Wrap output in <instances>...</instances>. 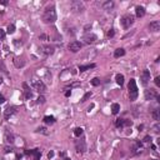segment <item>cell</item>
Wrapping results in <instances>:
<instances>
[{
	"label": "cell",
	"instance_id": "cell-20",
	"mask_svg": "<svg viewBox=\"0 0 160 160\" xmlns=\"http://www.w3.org/2000/svg\"><path fill=\"white\" fill-rule=\"evenodd\" d=\"M151 116H153L154 120L158 121V120L160 119V110H159V109H154V110H153V113H151Z\"/></svg>",
	"mask_w": 160,
	"mask_h": 160
},
{
	"label": "cell",
	"instance_id": "cell-46",
	"mask_svg": "<svg viewBox=\"0 0 160 160\" xmlns=\"http://www.w3.org/2000/svg\"><path fill=\"white\" fill-rule=\"evenodd\" d=\"M64 160H70V159H68V158H66V159H64Z\"/></svg>",
	"mask_w": 160,
	"mask_h": 160
},
{
	"label": "cell",
	"instance_id": "cell-18",
	"mask_svg": "<svg viewBox=\"0 0 160 160\" xmlns=\"http://www.w3.org/2000/svg\"><path fill=\"white\" fill-rule=\"evenodd\" d=\"M124 55H125V50L123 48H119V49H116L114 51V56L115 58H120V56H124Z\"/></svg>",
	"mask_w": 160,
	"mask_h": 160
},
{
	"label": "cell",
	"instance_id": "cell-29",
	"mask_svg": "<svg viewBox=\"0 0 160 160\" xmlns=\"http://www.w3.org/2000/svg\"><path fill=\"white\" fill-rule=\"evenodd\" d=\"M38 133H42V134H45V135L49 134V131H47L45 128H39V129H38Z\"/></svg>",
	"mask_w": 160,
	"mask_h": 160
},
{
	"label": "cell",
	"instance_id": "cell-39",
	"mask_svg": "<svg viewBox=\"0 0 160 160\" xmlns=\"http://www.w3.org/2000/svg\"><path fill=\"white\" fill-rule=\"evenodd\" d=\"M3 103H5V98L0 94V104H3Z\"/></svg>",
	"mask_w": 160,
	"mask_h": 160
},
{
	"label": "cell",
	"instance_id": "cell-12",
	"mask_svg": "<svg viewBox=\"0 0 160 160\" xmlns=\"http://www.w3.org/2000/svg\"><path fill=\"white\" fill-rule=\"evenodd\" d=\"M149 29H150V31H159L160 30V21H158V20H155V21H151L149 24Z\"/></svg>",
	"mask_w": 160,
	"mask_h": 160
},
{
	"label": "cell",
	"instance_id": "cell-45",
	"mask_svg": "<svg viewBox=\"0 0 160 160\" xmlns=\"http://www.w3.org/2000/svg\"><path fill=\"white\" fill-rule=\"evenodd\" d=\"M1 81H3V79H1V78H0V84H1Z\"/></svg>",
	"mask_w": 160,
	"mask_h": 160
},
{
	"label": "cell",
	"instance_id": "cell-3",
	"mask_svg": "<svg viewBox=\"0 0 160 160\" xmlns=\"http://www.w3.org/2000/svg\"><path fill=\"white\" fill-rule=\"evenodd\" d=\"M134 16L130 15V14H128V15H124L123 18H121V25H123V28H125V29H129L130 26L134 24Z\"/></svg>",
	"mask_w": 160,
	"mask_h": 160
},
{
	"label": "cell",
	"instance_id": "cell-37",
	"mask_svg": "<svg viewBox=\"0 0 160 160\" xmlns=\"http://www.w3.org/2000/svg\"><path fill=\"white\" fill-rule=\"evenodd\" d=\"M39 39H40V40H48V36L45 35V34H43V35L39 36Z\"/></svg>",
	"mask_w": 160,
	"mask_h": 160
},
{
	"label": "cell",
	"instance_id": "cell-24",
	"mask_svg": "<svg viewBox=\"0 0 160 160\" xmlns=\"http://www.w3.org/2000/svg\"><path fill=\"white\" fill-rule=\"evenodd\" d=\"M119 110H120V105H119V104H113V105H111V113L114 114V115H115V114H118L119 113Z\"/></svg>",
	"mask_w": 160,
	"mask_h": 160
},
{
	"label": "cell",
	"instance_id": "cell-1",
	"mask_svg": "<svg viewBox=\"0 0 160 160\" xmlns=\"http://www.w3.org/2000/svg\"><path fill=\"white\" fill-rule=\"evenodd\" d=\"M43 20L45 24H53L56 21V11L54 6H49L45 9L44 14H43Z\"/></svg>",
	"mask_w": 160,
	"mask_h": 160
},
{
	"label": "cell",
	"instance_id": "cell-27",
	"mask_svg": "<svg viewBox=\"0 0 160 160\" xmlns=\"http://www.w3.org/2000/svg\"><path fill=\"white\" fill-rule=\"evenodd\" d=\"M115 125H116L118 128H123V126H124V124H123V119H118L116 123H115Z\"/></svg>",
	"mask_w": 160,
	"mask_h": 160
},
{
	"label": "cell",
	"instance_id": "cell-47",
	"mask_svg": "<svg viewBox=\"0 0 160 160\" xmlns=\"http://www.w3.org/2000/svg\"><path fill=\"white\" fill-rule=\"evenodd\" d=\"M154 160H158V159H154Z\"/></svg>",
	"mask_w": 160,
	"mask_h": 160
},
{
	"label": "cell",
	"instance_id": "cell-22",
	"mask_svg": "<svg viewBox=\"0 0 160 160\" xmlns=\"http://www.w3.org/2000/svg\"><path fill=\"white\" fill-rule=\"evenodd\" d=\"M33 155H34V160H40L42 151H40L39 149H34V150H33Z\"/></svg>",
	"mask_w": 160,
	"mask_h": 160
},
{
	"label": "cell",
	"instance_id": "cell-36",
	"mask_svg": "<svg viewBox=\"0 0 160 160\" xmlns=\"http://www.w3.org/2000/svg\"><path fill=\"white\" fill-rule=\"evenodd\" d=\"M108 36L109 38H113L114 36V29H110V30L108 31Z\"/></svg>",
	"mask_w": 160,
	"mask_h": 160
},
{
	"label": "cell",
	"instance_id": "cell-25",
	"mask_svg": "<svg viewBox=\"0 0 160 160\" xmlns=\"http://www.w3.org/2000/svg\"><path fill=\"white\" fill-rule=\"evenodd\" d=\"M74 135H75L76 138H80V136L83 135V128H76V129L74 130Z\"/></svg>",
	"mask_w": 160,
	"mask_h": 160
},
{
	"label": "cell",
	"instance_id": "cell-15",
	"mask_svg": "<svg viewBox=\"0 0 160 160\" xmlns=\"http://www.w3.org/2000/svg\"><path fill=\"white\" fill-rule=\"evenodd\" d=\"M23 88L25 89V90H24V91H25V98L26 99H31V98H33V93L30 91V89H29V86H28V84L24 83V84H23Z\"/></svg>",
	"mask_w": 160,
	"mask_h": 160
},
{
	"label": "cell",
	"instance_id": "cell-28",
	"mask_svg": "<svg viewBox=\"0 0 160 160\" xmlns=\"http://www.w3.org/2000/svg\"><path fill=\"white\" fill-rule=\"evenodd\" d=\"M91 84H93L94 86H98L99 84H100V80H99L98 78H94L93 80H91Z\"/></svg>",
	"mask_w": 160,
	"mask_h": 160
},
{
	"label": "cell",
	"instance_id": "cell-41",
	"mask_svg": "<svg viewBox=\"0 0 160 160\" xmlns=\"http://www.w3.org/2000/svg\"><path fill=\"white\" fill-rule=\"evenodd\" d=\"M153 129H154L155 133H159V125H155V126L153 128Z\"/></svg>",
	"mask_w": 160,
	"mask_h": 160
},
{
	"label": "cell",
	"instance_id": "cell-31",
	"mask_svg": "<svg viewBox=\"0 0 160 160\" xmlns=\"http://www.w3.org/2000/svg\"><path fill=\"white\" fill-rule=\"evenodd\" d=\"M90 96H91V93H86L85 95H84V98L81 99V101H83V103H84V101H86V100H88Z\"/></svg>",
	"mask_w": 160,
	"mask_h": 160
},
{
	"label": "cell",
	"instance_id": "cell-4",
	"mask_svg": "<svg viewBox=\"0 0 160 160\" xmlns=\"http://www.w3.org/2000/svg\"><path fill=\"white\" fill-rule=\"evenodd\" d=\"M70 9H71L74 13H81L84 10V4L79 0H74L70 3Z\"/></svg>",
	"mask_w": 160,
	"mask_h": 160
},
{
	"label": "cell",
	"instance_id": "cell-21",
	"mask_svg": "<svg viewBox=\"0 0 160 160\" xmlns=\"http://www.w3.org/2000/svg\"><path fill=\"white\" fill-rule=\"evenodd\" d=\"M115 80H116V83L121 86L123 84H124V75H121V74H116V76H115Z\"/></svg>",
	"mask_w": 160,
	"mask_h": 160
},
{
	"label": "cell",
	"instance_id": "cell-13",
	"mask_svg": "<svg viewBox=\"0 0 160 160\" xmlns=\"http://www.w3.org/2000/svg\"><path fill=\"white\" fill-rule=\"evenodd\" d=\"M40 50H42L45 55H51L53 53H54L53 47H49V45H47V47H42V48H40Z\"/></svg>",
	"mask_w": 160,
	"mask_h": 160
},
{
	"label": "cell",
	"instance_id": "cell-11",
	"mask_svg": "<svg viewBox=\"0 0 160 160\" xmlns=\"http://www.w3.org/2000/svg\"><path fill=\"white\" fill-rule=\"evenodd\" d=\"M83 39L85 40V43H86V44H91V43H95V40H96L98 38H96V35H95V34L90 33V34H85Z\"/></svg>",
	"mask_w": 160,
	"mask_h": 160
},
{
	"label": "cell",
	"instance_id": "cell-38",
	"mask_svg": "<svg viewBox=\"0 0 160 160\" xmlns=\"http://www.w3.org/2000/svg\"><path fill=\"white\" fill-rule=\"evenodd\" d=\"M151 141V138L150 136H145L144 138V143H150Z\"/></svg>",
	"mask_w": 160,
	"mask_h": 160
},
{
	"label": "cell",
	"instance_id": "cell-16",
	"mask_svg": "<svg viewBox=\"0 0 160 160\" xmlns=\"http://www.w3.org/2000/svg\"><path fill=\"white\" fill-rule=\"evenodd\" d=\"M135 13H136V16H138V18H141V16L145 15V9L143 6H136V8H135Z\"/></svg>",
	"mask_w": 160,
	"mask_h": 160
},
{
	"label": "cell",
	"instance_id": "cell-17",
	"mask_svg": "<svg viewBox=\"0 0 160 160\" xmlns=\"http://www.w3.org/2000/svg\"><path fill=\"white\" fill-rule=\"evenodd\" d=\"M5 143L6 144H13L14 143V135L13 134H9V133H5Z\"/></svg>",
	"mask_w": 160,
	"mask_h": 160
},
{
	"label": "cell",
	"instance_id": "cell-19",
	"mask_svg": "<svg viewBox=\"0 0 160 160\" xmlns=\"http://www.w3.org/2000/svg\"><path fill=\"white\" fill-rule=\"evenodd\" d=\"M44 123H47V124H54L55 123V118L51 116V115H47L44 118Z\"/></svg>",
	"mask_w": 160,
	"mask_h": 160
},
{
	"label": "cell",
	"instance_id": "cell-43",
	"mask_svg": "<svg viewBox=\"0 0 160 160\" xmlns=\"http://www.w3.org/2000/svg\"><path fill=\"white\" fill-rule=\"evenodd\" d=\"M70 94H71V91H70V90H68L66 93H65V96H70Z\"/></svg>",
	"mask_w": 160,
	"mask_h": 160
},
{
	"label": "cell",
	"instance_id": "cell-14",
	"mask_svg": "<svg viewBox=\"0 0 160 160\" xmlns=\"http://www.w3.org/2000/svg\"><path fill=\"white\" fill-rule=\"evenodd\" d=\"M103 9L104 10H111L114 8V1H111V0H108V1H105V3H103Z\"/></svg>",
	"mask_w": 160,
	"mask_h": 160
},
{
	"label": "cell",
	"instance_id": "cell-2",
	"mask_svg": "<svg viewBox=\"0 0 160 160\" xmlns=\"http://www.w3.org/2000/svg\"><path fill=\"white\" fill-rule=\"evenodd\" d=\"M128 89H129V98L131 101L136 100L138 95H139V91H138V86H136V81L135 79H130L129 85H128Z\"/></svg>",
	"mask_w": 160,
	"mask_h": 160
},
{
	"label": "cell",
	"instance_id": "cell-44",
	"mask_svg": "<svg viewBox=\"0 0 160 160\" xmlns=\"http://www.w3.org/2000/svg\"><path fill=\"white\" fill-rule=\"evenodd\" d=\"M143 128H144L143 125H139V128H138V129H139V131H141V130H143Z\"/></svg>",
	"mask_w": 160,
	"mask_h": 160
},
{
	"label": "cell",
	"instance_id": "cell-6",
	"mask_svg": "<svg viewBox=\"0 0 160 160\" xmlns=\"http://www.w3.org/2000/svg\"><path fill=\"white\" fill-rule=\"evenodd\" d=\"M75 148H76V151L79 154H83L86 151V144H85V140L80 139L75 141Z\"/></svg>",
	"mask_w": 160,
	"mask_h": 160
},
{
	"label": "cell",
	"instance_id": "cell-42",
	"mask_svg": "<svg viewBox=\"0 0 160 160\" xmlns=\"http://www.w3.org/2000/svg\"><path fill=\"white\" fill-rule=\"evenodd\" d=\"M0 4H1V5H6L8 1H6V0H0Z\"/></svg>",
	"mask_w": 160,
	"mask_h": 160
},
{
	"label": "cell",
	"instance_id": "cell-8",
	"mask_svg": "<svg viewBox=\"0 0 160 160\" xmlns=\"http://www.w3.org/2000/svg\"><path fill=\"white\" fill-rule=\"evenodd\" d=\"M69 50L71 53H78L80 49H81V43L76 42V40H74V42H71L70 44H69Z\"/></svg>",
	"mask_w": 160,
	"mask_h": 160
},
{
	"label": "cell",
	"instance_id": "cell-23",
	"mask_svg": "<svg viewBox=\"0 0 160 160\" xmlns=\"http://www.w3.org/2000/svg\"><path fill=\"white\" fill-rule=\"evenodd\" d=\"M93 68H95V64H89V65H81V66L79 68V70H80V71H85V70L93 69Z\"/></svg>",
	"mask_w": 160,
	"mask_h": 160
},
{
	"label": "cell",
	"instance_id": "cell-34",
	"mask_svg": "<svg viewBox=\"0 0 160 160\" xmlns=\"http://www.w3.org/2000/svg\"><path fill=\"white\" fill-rule=\"evenodd\" d=\"M154 81H155V85H156V86H160V78H159V76L155 78Z\"/></svg>",
	"mask_w": 160,
	"mask_h": 160
},
{
	"label": "cell",
	"instance_id": "cell-30",
	"mask_svg": "<svg viewBox=\"0 0 160 160\" xmlns=\"http://www.w3.org/2000/svg\"><path fill=\"white\" fill-rule=\"evenodd\" d=\"M5 35H6V33L3 29H0V40H4L5 39Z\"/></svg>",
	"mask_w": 160,
	"mask_h": 160
},
{
	"label": "cell",
	"instance_id": "cell-32",
	"mask_svg": "<svg viewBox=\"0 0 160 160\" xmlns=\"http://www.w3.org/2000/svg\"><path fill=\"white\" fill-rule=\"evenodd\" d=\"M11 151H13V148H11V146H5V148H4V153H5V154H9Z\"/></svg>",
	"mask_w": 160,
	"mask_h": 160
},
{
	"label": "cell",
	"instance_id": "cell-9",
	"mask_svg": "<svg viewBox=\"0 0 160 160\" xmlns=\"http://www.w3.org/2000/svg\"><path fill=\"white\" fill-rule=\"evenodd\" d=\"M140 80H141V84H143V85H146V84L149 83V80H150V71L149 70H143L141 75H140Z\"/></svg>",
	"mask_w": 160,
	"mask_h": 160
},
{
	"label": "cell",
	"instance_id": "cell-7",
	"mask_svg": "<svg viewBox=\"0 0 160 160\" xmlns=\"http://www.w3.org/2000/svg\"><path fill=\"white\" fill-rule=\"evenodd\" d=\"M159 98V94L156 90L154 89H149V90H145V99L146 100H154V99Z\"/></svg>",
	"mask_w": 160,
	"mask_h": 160
},
{
	"label": "cell",
	"instance_id": "cell-35",
	"mask_svg": "<svg viewBox=\"0 0 160 160\" xmlns=\"http://www.w3.org/2000/svg\"><path fill=\"white\" fill-rule=\"evenodd\" d=\"M123 124H124V125H128V126H131V124H133V123H131L130 120H123Z\"/></svg>",
	"mask_w": 160,
	"mask_h": 160
},
{
	"label": "cell",
	"instance_id": "cell-5",
	"mask_svg": "<svg viewBox=\"0 0 160 160\" xmlns=\"http://www.w3.org/2000/svg\"><path fill=\"white\" fill-rule=\"evenodd\" d=\"M31 86L35 89L36 91H39V93H44L45 91V84L43 83L42 80H33L31 81Z\"/></svg>",
	"mask_w": 160,
	"mask_h": 160
},
{
	"label": "cell",
	"instance_id": "cell-33",
	"mask_svg": "<svg viewBox=\"0 0 160 160\" xmlns=\"http://www.w3.org/2000/svg\"><path fill=\"white\" fill-rule=\"evenodd\" d=\"M38 103H39V104H44V103H45V98H44L43 95H40V96L38 98Z\"/></svg>",
	"mask_w": 160,
	"mask_h": 160
},
{
	"label": "cell",
	"instance_id": "cell-40",
	"mask_svg": "<svg viewBox=\"0 0 160 160\" xmlns=\"http://www.w3.org/2000/svg\"><path fill=\"white\" fill-rule=\"evenodd\" d=\"M53 156H54V151H50V153H48V158H49V159H51Z\"/></svg>",
	"mask_w": 160,
	"mask_h": 160
},
{
	"label": "cell",
	"instance_id": "cell-10",
	"mask_svg": "<svg viewBox=\"0 0 160 160\" xmlns=\"http://www.w3.org/2000/svg\"><path fill=\"white\" fill-rule=\"evenodd\" d=\"M15 113H16V108H15V106H8V108L4 110V116H5V119H9L10 116H13Z\"/></svg>",
	"mask_w": 160,
	"mask_h": 160
},
{
	"label": "cell",
	"instance_id": "cell-26",
	"mask_svg": "<svg viewBox=\"0 0 160 160\" xmlns=\"http://www.w3.org/2000/svg\"><path fill=\"white\" fill-rule=\"evenodd\" d=\"M6 33H8V34H14V33H15V25H14V24H10V25L8 26V29H6Z\"/></svg>",
	"mask_w": 160,
	"mask_h": 160
}]
</instances>
